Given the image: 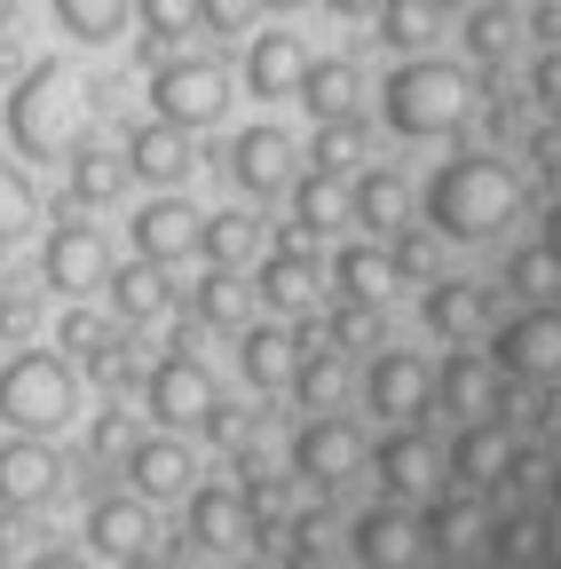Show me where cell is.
Segmentation results:
<instances>
[{"instance_id":"obj_9","label":"cell","mask_w":561,"mask_h":569,"mask_svg":"<svg viewBox=\"0 0 561 569\" xmlns=\"http://www.w3.org/2000/svg\"><path fill=\"white\" fill-rule=\"evenodd\" d=\"M364 411H380L388 427H419L435 411V372L419 365L411 348H372L364 365Z\"/></svg>"},{"instance_id":"obj_20","label":"cell","mask_w":561,"mask_h":569,"mask_svg":"<svg viewBox=\"0 0 561 569\" xmlns=\"http://www.w3.org/2000/svg\"><path fill=\"white\" fill-rule=\"evenodd\" d=\"M88 546H96L103 561H127V553L159 546L151 498H134V490H103V498H88Z\"/></svg>"},{"instance_id":"obj_34","label":"cell","mask_w":561,"mask_h":569,"mask_svg":"<svg viewBox=\"0 0 561 569\" xmlns=\"http://www.w3.org/2000/svg\"><path fill=\"white\" fill-rule=\"evenodd\" d=\"M56 32H72L80 48H111L127 24H134V0H48Z\"/></svg>"},{"instance_id":"obj_27","label":"cell","mask_w":561,"mask_h":569,"mask_svg":"<svg viewBox=\"0 0 561 569\" xmlns=\"http://www.w3.org/2000/svg\"><path fill=\"white\" fill-rule=\"evenodd\" d=\"M190 325L198 332H246L253 325V284L238 269H214L206 261V277L190 284Z\"/></svg>"},{"instance_id":"obj_51","label":"cell","mask_w":561,"mask_h":569,"mask_svg":"<svg viewBox=\"0 0 561 569\" xmlns=\"http://www.w3.org/2000/svg\"><path fill=\"white\" fill-rule=\"evenodd\" d=\"M530 88H538V103H561V48H553V56L530 71Z\"/></svg>"},{"instance_id":"obj_3","label":"cell","mask_w":561,"mask_h":569,"mask_svg":"<svg viewBox=\"0 0 561 569\" xmlns=\"http://www.w3.org/2000/svg\"><path fill=\"white\" fill-rule=\"evenodd\" d=\"M380 111H388L395 134L435 142V134H459L474 119V80L459 63H443V56H403L388 71V88H380Z\"/></svg>"},{"instance_id":"obj_46","label":"cell","mask_w":561,"mask_h":569,"mask_svg":"<svg viewBox=\"0 0 561 569\" xmlns=\"http://www.w3.org/2000/svg\"><path fill=\"white\" fill-rule=\"evenodd\" d=\"M198 436L214 443V451H246V443L261 436V411H246V403L214 396V403H206V419H198Z\"/></svg>"},{"instance_id":"obj_2","label":"cell","mask_w":561,"mask_h":569,"mask_svg":"<svg viewBox=\"0 0 561 569\" xmlns=\"http://www.w3.org/2000/svg\"><path fill=\"white\" fill-rule=\"evenodd\" d=\"M9 142L24 159H72L88 142V88L72 80V63H24L17 88H9Z\"/></svg>"},{"instance_id":"obj_52","label":"cell","mask_w":561,"mask_h":569,"mask_svg":"<svg viewBox=\"0 0 561 569\" xmlns=\"http://www.w3.org/2000/svg\"><path fill=\"white\" fill-rule=\"evenodd\" d=\"M538 246H545V253H553V261H561V198H553V206H545V230H538Z\"/></svg>"},{"instance_id":"obj_11","label":"cell","mask_w":561,"mask_h":569,"mask_svg":"<svg viewBox=\"0 0 561 569\" xmlns=\"http://www.w3.org/2000/svg\"><path fill=\"white\" fill-rule=\"evenodd\" d=\"M206 403H214V372H206L190 348H167L159 365L143 372V411H151V419L167 427V436L198 427V419H206Z\"/></svg>"},{"instance_id":"obj_22","label":"cell","mask_w":561,"mask_h":569,"mask_svg":"<svg viewBox=\"0 0 561 569\" xmlns=\"http://www.w3.org/2000/svg\"><path fill=\"white\" fill-rule=\"evenodd\" d=\"M301 71H309V40L301 32H253L246 40V88L261 103H293L301 96Z\"/></svg>"},{"instance_id":"obj_28","label":"cell","mask_w":561,"mask_h":569,"mask_svg":"<svg viewBox=\"0 0 561 569\" xmlns=\"http://www.w3.org/2000/svg\"><path fill=\"white\" fill-rule=\"evenodd\" d=\"M127 159L103 151V142H80L72 159H63V206H119L127 198Z\"/></svg>"},{"instance_id":"obj_4","label":"cell","mask_w":561,"mask_h":569,"mask_svg":"<svg viewBox=\"0 0 561 569\" xmlns=\"http://www.w3.org/2000/svg\"><path fill=\"white\" fill-rule=\"evenodd\" d=\"M80 419V365L56 348L0 356V427L9 436H63Z\"/></svg>"},{"instance_id":"obj_21","label":"cell","mask_w":561,"mask_h":569,"mask_svg":"<svg viewBox=\"0 0 561 569\" xmlns=\"http://www.w3.org/2000/svg\"><path fill=\"white\" fill-rule=\"evenodd\" d=\"M134 261H159V269H174L182 253H198V206L190 198H151V206H134Z\"/></svg>"},{"instance_id":"obj_12","label":"cell","mask_w":561,"mask_h":569,"mask_svg":"<svg viewBox=\"0 0 561 569\" xmlns=\"http://www.w3.org/2000/svg\"><path fill=\"white\" fill-rule=\"evenodd\" d=\"M372 475H380V498H395V507H419V498H435L443 451H435L428 427H395V436L372 443Z\"/></svg>"},{"instance_id":"obj_5","label":"cell","mask_w":561,"mask_h":569,"mask_svg":"<svg viewBox=\"0 0 561 569\" xmlns=\"http://www.w3.org/2000/svg\"><path fill=\"white\" fill-rule=\"evenodd\" d=\"M230 111V71L214 63V56H167V63H151V119H167V127H214Z\"/></svg>"},{"instance_id":"obj_45","label":"cell","mask_w":561,"mask_h":569,"mask_svg":"<svg viewBox=\"0 0 561 569\" xmlns=\"http://www.w3.org/2000/svg\"><path fill=\"white\" fill-rule=\"evenodd\" d=\"M134 40H159L167 56L182 48V32H198V0H134Z\"/></svg>"},{"instance_id":"obj_24","label":"cell","mask_w":561,"mask_h":569,"mask_svg":"<svg viewBox=\"0 0 561 569\" xmlns=\"http://www.w3.org/2000/svg\"><path fill=\"white\" fill-rule=\"evenodd\" d=\"M419 325L435 340H474L490 325V284L482 277H435L428 293H419Z\"/></svg>"},{"instance_id":"obj_31","label":"cell","mask_w":561,"mask_h":569,"mask_svg":"<svg viewBox=\"0 0 561 569\" xmlns=\"http://www.w3.org/2000/svg\"><path fill=\"white\" fill-rule=\"evenodd\" d=\"M285 198H293V213H285V238L293 246H317L332 222H340V213H348V190H340V174H293L285 182Z\"/></svg>"},{"instance_id":"obj_39","label":"cell","mask_w":561,"mask_h":569,"mask_svg":"<svg viewBox=\"0 0 561 569\" xmlns=\"http://www.w3.org/2000/svg\"><path fill=\"white\" fill-rule=\"evenodd\" d=\"M507 48H514V9H507V0H474V9H467V56L499 71Z\"/></svg>"},{"instance_id":"obj_53","label":"cell","mask_w":561,"mask_h":569,"mask_svg":"<svg viewBox=\"0 0 561 569\" xmlns=\"http://www.w3.org/2000/svg\"><path fill=\"white\" fill-rule=\"evenodd\" d=\"M24 569H88V561H80V553H63V546H48V553H32Z\"/></svg>"},{"instance_id":"obj_59","label":"cell","mask_w":561,"mask_h":569,"mask_svg":"<svg viewBox=\"0 0 561 569\" xmlns=\"http://www.w3.org/2000/svg\"><path fill=\"white\" fill-rule=\"evenodd\" d=\"M435 9H474V0H435Z\"/></svg>"},{"instance_id":"obj_57","label":"cell","mask_w":561,"mask_h":569,"mask_svg":"<svg viewBox=\"0 0 561 569\" xmlns=\"http://www.w3.org/2000/svg\"><path fill=\"white\" fill-rule=\"evenodd\" d=\"M9 24H17V0H0V32H9Z\"/></svg>"},{"instance_id":"obj_49","label":"cell","mask_w":561,"mask_h":569,"mask_svg":"<svg viewBox=\"0 0 561 569\" xmlns=\"http://www.w3.org/2000/svg\"><path fill=\"white\" fill-rule=\"evenodd\" d=\"M32 317H40V293H32V284H17V277H0V340H24Z\"/></svg>"},{"instance_id":"obj_33","label":"cell","mask_w":561,"mask_h":569,"mask_svg":"<svg viewBox=\"0 0 561 569\" xmlns=\"http://www.w3.org/2000/svg\"><path fill=\"white\" fill-rule=\"evenodd\" d=\"M198 253L214 261V269H246V261H261V222H253L246 206L198 213Z\"/></svg>"},{"instance_id":"obj_17","label":"cell","mask_w":561,"mask_h":569,"mask_svg":"<svg viewBox=\"0 0 561 569\" xmlns=\"http://www.w3.org/2000/svg\"><path fill=\"white\" fill-rule=\"evenodd\" d=\"M182 538L206 546V553L253 546V515H246L238 482H190V498H182Z\"/></svg>"},{"instance_id":"obj_16","label":"cell","mask_w":561,"mask_h":569,"mask_svg":"<svg viewBox=\"0 0 561 569\" xmlns=\"http://www.w3.org/2000/svg\"><path fill=\"white\" fill-rule=\"evenodd\" d=\"M119 475H127L134 498H151V507H174V498H190V482H198V459H190L182 436H134V451L119 459Z\"/></svg>"},{"instance_id":"obj_25","label":"cell","mask_w":561,"mask_h":569,"mask_svg":"<svg viewBox=\"0 0 561 569\" xmlns=\"http://www.w3.org/2000/svg\"><path fill=\"white\" fill-rule=\"evenodd\" d=\"M103 293H111V325H127V332L174 317V277H167L159 261H127V269H111Z\"/></svg>"},{"instance_id":"obj_6","label":"cell","mask_w":561,"mask_h":569,"mask_svg":"<svg viewBox=\"0 0 561 569\" xmlns=\"http://www.w3.org/2000/svg\"><path fill=\"white\" fill-rule=\"evenodd\" d=\"M103 277H111V238L96 222H80V206H63L40 246V284L63 301H88V293H103Z\"/></svg>"},{"instance_id":"obj_37","label":"cell","mask_w":561,"mask_h":569,"mask_svg":"<svg viewBox=\"0 0 561 569\" xmlns=\"http://www.w3.org/2000/svg\"><path fill=\"white\" fill-rule=\"evenodd\" d=\"M388 269H395V284H435L443 277V238L419 230V222L388 230Z\"/></svg>"},{"instance_id":"obj_35","label":"cell","mask_w":561,"mask_h":569,"mask_svg":"<svg viewBox=\"0 0 561 569\" xmlns=\"http://www.w3.org/2000/svg\"><path fill=\"white\" fill-rule=\"evenodd\" d=\"M332 284H340V301H372V309H388V293H395L388 246H340V253H332Z\"/></svg>"},{"instance_id":"obj_61","label":"cell","mask_w":561,"mask_h":569,"mask_svg":"<svg viewBox=\"0 0 561 569\" xmlns=\"http://www.w3.org/2000/svg\"><path fill=\"white\" fill-rule=\"evenodd\" d=\"M198 569H214V561H198Z\"/></svg>"},{"instance_id":"obj_60","label":"cell","mask_w":561,"mask_h":569,"mask_svg":"<svg viewBox=\"0 0 561 569\" xmlns=\"http://www.w3.org/2000/svg\"><path fill=\"white\" fill-rule=\"evenodd\" d=\"M0 356H9V340H0Z\"/></svg>"},{"instance_id":"obj_50","label":"cell","mask_w":561,"mask_h":569,"mask_svg":"<svg viewBox=\"0 0 561 569\" xmlns=\"http://www.w3.org/2000/svg\"><path fill=\"white\" fill-rule=\"evenodd\" d=\"M253 17H261L253 0H198V24H206V32H222V40H238Z\"/></svg>"},{"instance_id":"obj_29","label":"cell","mask_w":561,"mask_h":569,"mask_svg":"<svg viewBox=\"0 0 561 569\" xmlns=\"http://www.w3.org/2000/svg\"><path fill=\"white\" fill-rule=\"evenodd\" d=\"M293 103H309V119H357V103H364V71L348 63V56H309Z\"/></svg>"},{"instance_id":"obj_44","label":"cell","mask_w":561,"mask_h":569,"mask_svg":"<svg viewBox=\"0 0 561 569\" xmlns=\"http://www.w3.org/2000/svg\"><path fill=\"white\" fill-rule=\"evenodd\" d=\"M88 380L103 388V396H127V388H143V356H134V340H127V325L88 356Z\"/></svg>"},{"instance_id":"obj_62","label":"cell","mask_w":561,"mask_h":569,"mask_svg":"<svg viewBox=\"0 0 561 569\" xmlns=\"http://www.w3.org/2000/svg\"><path fill=\"white\" fill-rule=\"evenodd\" d=\"M0 253H9V246H0Z\"/></svg>"},{"instance_id":"obj_8","label":"cell","mask_w":561,"mask_h":569,"mask_svg":"<svg viewBox=\"0 0 561 569\" xmlns=\"http://www.w3.org/2000/svg\"><path fill=\"white\" fill-rule=\"evenodd\" d=\"M72 467H63L56 436H0V515H40L63 498Z\"/></svg>"},{"instance_id":"obj_15","label":"cell","mask_w":561,"mask_h":569,"mask_svg":"<svg viewBox=\"0 0 561 569\" xmlns=\"http://www.w3.org/2000/svg\"><path fill=\"white\" fill-rule=\"evenodd\" d=\"M348 553H357V569H419V515L395 507V498H380V507H364L357 522H348Z\"/></svg>"},{"instance_id":"obj_26","label":"cell","mask_w":561,"mask_h":569,"mask_svg":"<svg viewBox=\"0 0 561 569\" xmlns=\"http://www.w3.org/2000/svg\"><path fill=\"white\" fill-rule=\"evenodd\" d=\"M482 538H490V522H482V498H474V490H451V498H419V546H428V553L459 561V553H474Z\"/></svg>"},{"instance_id":"obj_13","label":"cell","mask_w":561,"mask_h":569,"mask_svg":"<svg viewBox=\"0 0 561 569\" xmlns=\"http://www.w3.org/2000/svg\"><path fill=\"white\" fill-rule=\"evenodd\" d=\"M507 388H514V380L490 365L482 348H459V340H451V356L435 365V403L459 411V419H499V411H507Z\"/></svg>"},{"instance_id":"obj_14","label":"cell","mask_w":561,"mask_h":569,"mask_svg":"<svg viewBox=\"0 0 561 569\" xmlns=\"http://www.w3.org/2000/svg\"><path fill=\"white\" fill-rule=\"evenodd\" d=\"M222 174L246 190V198H277V190H285L293 182V134L285 127H238L230 134V151H222Z\"/></svg>"},{"instance_id":"obj_10","label":"cell","mask_w":561,"mask_h":569,"mask_svg":"<svg viewBox=\"0 0 561 569\" xmlns=\"http://www.w3.org/2000/svg\"><path fill=\"white\" fill-rule=\"evenodd\" d=\"M490 365H499L507 380H522V388L561 380V309H522V317H507L499 340H490Z\"/></svg>"},{"instance_id":"obj_55","label":"cell","mask_w":561,"mask_h":569,"mask_svg":"<svg viewBox=\"0 0 561 569\" xmlns=\"http://www.w3.org/2000/svg\"><path fill=\"white\" fill-rule=\"evenodd\" d=\"M119 569H174V561H167V553H159V546H143V553H127V561H119Z\"/></svg>"},{"instance_id":"obj_30","label":"cell","mask_w":561,"mask_h":569,"mask_svg":"<svg viewBox=\"0 0 561 569\" xmlns=\"http://www.w3.org/2000/svg\"><path fill=\"white\" fill-rule=\"evenodd\" d=\"M238 340V380L246 388H261V396H277V388H285L293 380V332L285 325H246V332H230Z\"/></svg>"},{"instance_id":"obj_63","label":"cell","mask_w":561,"mask_h":569,"mask_svg":"<svg viewBox=\"0 0 561 569\" xmlns=\"http://www.w3.org/2000/svg\"><path fill=\"white\" fill-rule=\"evenodd\" d=\"M553 48H561V40H553Z\"/></svg>"},{"instance_id":"obj_40","label":"cell","mask_w":561,"mask_h":569,"mask_svg":"<svg viewBox=\"0 0 561 569\" xmlns=\"http://www.w3.org/2000/svg\"><path fill=\"white\" fill-rule=\"evenodd\" d=\"M507 284L530 301V309H561V261L545 253V246H522V253H507Z\"/></svg>"},{"instance_id":"obj_19","label":"cell","mask_w":561,"mask_h":569,"mask_svg":"<svg viewBox=\"0 0 561 569\" xmlns=\"http://www.w3.org/2000/svg\"><path fill=\"white\" fill-rule=\"evenodd\" d=\"M119 159H127V174H143V182L174 190V182H190V174H198V142H190V127L143 119V127H127V142H119Z\"/></svg>"},{"instance_id":"obj_56","label":"cell","mask_w":561,"mask_h":569,"mask_svg":"<svg viewBox=\"0 0 561 569\" xmlns=\"http://www.w3.org/2000/svg\"><path fill=\"white\" fill-rule=\"evenodd\" d=\"M324 9H340V17H372L380 0H324Z\"/></svg>"},{"instance_id":"obj_54","label":"cell","mask_w":561,"mask_h":569,"mask_svg":"<svg viewBox=\"0 0 561 569\" xmlns=\"http://www.w3.org/2000/svg\"><path fill=\"white\" fill-rule=\"evenodd\" d=\"M24 71V48H17V32H0V80H17Z\"/></svg>"},{"instance_id":"obj_23","label":"cell","mask_w":561,"mask_h":569,"mask_svg":"<svg viewBox=\"0 0 561 569\" xmlns=\"http://www.w3.org/2000/svg\"><path fill=\"white\" fill-rule=\"evenodd\" d=\"M514 436H507V419H467L459 427V443H451V475H459V490H499L507 482V467H514Z\"/></svg>"},{"instance_id":"obj_1","label":"cell","mask_w":561,"mask_h":569,"mask_svg":"<svg viewBox=\"0 0 561 569\" xmlns=\"http://www.w3.org/2000/svg\"><path fill=\"white\" fill-rule=\"evenodd\" d=\"M522 213V174L490 151H459L428 174V230L435 238H459V246H482L499 238Z\"/></svg>"},{"instance_id":"obj_36","label":"cell","mask_w":561,"mask_h":569,"mask_svg":"<svg viewBox=\"0 0 561 569\" xmlns=\"http://www.w3.org/2000/svg\"><path fill=\"white\" fill-rule=\"evenodd\" d=\"M372 24H380V40H388L395 56H428L435 32H443V9H435V0H380Z\"/></svg>"},{"instance_id":"obj_58","label":"cell","mask_w":561,"mask_h":569,"mask_svg":"<svg viewBox=\"0 0 561 569\" xmlns=\"http://www.w3.org/2000/svg\"><path fill=\"white\" fill-rule=\"evenodd\" d=\"M253 9H301V0H253Z\"/></svg>"},{"instance_id":"obj_47","label":"cell","mask_w":561,"mask_h":569,"mask_svg":"<svg viewBox=\"0 0 561 569\" xmlns=\"http://www.w3.org/2000/svg\"><path fill=\"white\" fill-rule=\"evenodd\" d=\"M111 332H119V325H111V317H96L88 301H72V309L56 317V348H72V365H88V356H96Z\"/></svg>"},{"instance_id":"obj_7","label":"cell","mask_w":561,"mask_h":569,"mask_svg":"<svg viewBox=\"0 0 561 569\" xmlns=\"http://www.w3.org/2000/svg\"><path fill=\"white\" fill-rule=\"evenodd\" d=\"M285 467H293L309 490H324V498H332L348 475L364 467V427H357V419H340V411H309V419L293 427Z\"/></svg>"},{"instance_id":"obj_38","label":"cell","mask_w":561,"mask_h":569,"mask_svg":"<svg viewBox=\"0 0 561 569\" xmlns=\"http://www.w3.org/2000/svg\"><path fill=\"white\" fill-rule=\"evenodd\" d=\"M364 119H317V134H309V167L317 174H348V167H364Z\"/></svg>"},{"instance_id":"obj_48","label":"cell","mask_w":561,"mask_h":569,"mask_svg":"<svg viewBox=\"0 0 561 569\" xmlns=\"http://www.w3.org/2000/svg\"><path fill=\"white\" fill-rule=\"evenodd\" d=\"M127 451H134V411H119V396H111V411L88 419V459L111 467V459H127Z\"/></svg>"},{"instance_id":"obj_43","label":"cell","mask_w":561,"mask_h":569,"mask_svg":"<svg viewBox=\"0 0 561 569\" xmlns=\"http://www.w3.org/2000/svg\"><path fill=\"white\" fill-rule=\"evenodd\" d=\"M32 222H40V190H32V174H24L17 159H0V246H17Z\"/></svg>"},{"instance_id":"obj_32","label":"cell","mask_w":561,"mask_h":569,"mask_svg":"<svg viewBox=\"0 0 561 569\" xmlns=\"http://www.w3.org/2000/svg\"><path fill=\"white\" fill-rule=\"evenodd\" d=\"M348 222H364L372 238L403 230V222H411V182H403L395 167H364L357 190H348Z\"/></svg>"},{"instance_id":"obj_18","label":"cell","mask_w":561,"mask_h":569,"mask_svg":"<svg viewBox=\"0 0 561 569\" xmlns=\"http://www.w3.org/2000/svg\"><path fill=\"white\" fill-rule=\"evenodd\" d=\"M317 293H324L317 246H293V238H285L277 253H261V277H253V301H261V309H277V317H309Z\"/></svg>"},{"instance_id":"obj_41","label":"cell","mask_w":561,"mask_h":569,"mask_svg":"<svg viewBox=\"0 0 561 569\" xmlns=\"http://www.w3.org/2000/svg\"><path fill=\"white\" fill-rule=\"evenodd\" d=\"M482 546H490V569H538L545 561V522L538 515H507Z\"/></svg>"},{"instance_id":"obj_42","label":"cell","mask_w":561,"mask_h":569,"mask_svg":"<svg viewBox=\"0 0 561 569\" xmlns=\"http://www.w3.org/2000/svg\"><path fill=\"white\" fill-rule=\"evenodd\" d=\"M317 332H324L340 356H348V348H388V309H372V301H340Z\"/></svg>"}]
</instances>
